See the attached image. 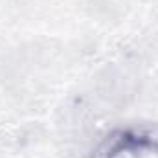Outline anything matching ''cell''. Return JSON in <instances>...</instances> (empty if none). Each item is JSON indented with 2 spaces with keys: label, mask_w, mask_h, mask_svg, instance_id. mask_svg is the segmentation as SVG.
Returning a JSON list of instances; mask_svg holds the SVG:
<instances>
[{
  "label": "cell",
  "mask_w": 158,
  "mask_h": 158,
  "mask_svg": "<svg viewBox=\"0 0 158 158\" xmlns=\"http://www.w3.org/2000/svg\"><path fill=\"white\" fill-rule=\"evenodd\" d=\"M158 151V129H129L114 132L103 149L105 158H136L140 151Z\"/></svg>",
  "instance_id": "obj_1"
}]
</instances>
